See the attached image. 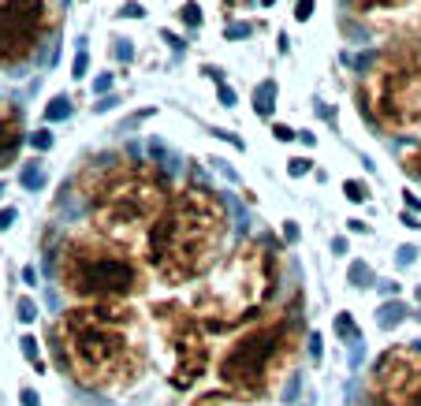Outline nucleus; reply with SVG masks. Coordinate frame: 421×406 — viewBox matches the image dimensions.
I'll use <instances>...</instances> for the list:
<instances>
[{"instance_id":"f257e3e1","label":"nucleus","mask_w":421,"mask_h":406,"mask_svg":"<svg viewBox=\"0 0 421 406\" xmlns=\"http://www.w3.org/2000/svg\"><path fill=\"white\" fill-rule=\"evenodd\" d=\"M52 354L90 392H123L145 369V336L138 313L123 302H82L49 328Z\"/></svg>"},{"instance_id":"f03ea898","label":"nucleus","mask_w":421,"mask_h":406,"mask_svg":"<svg viewBox=\"0 0 421 406\" xmlns=\"http://www.w3.org/2000/svg\"><path fill=\"white\" fill-rule=\"evenodd\" d=\"M227 238V205L209 187H183L145 232V261L164 283L205 276Z\"/></svg>"},{"instance_id":"7ed1b4c3","label":"nucleus","mask_w":421,"mask_h":406,"mask_svg":"<svg viewBox=\"0 0 421 406\" xmlns=\"http://www.w3.org/2000/svg\"><path fill=\"white\" fill-rule=\"evenodd\" d=\"M79 198L94 205V232L134 250L145 243L150 224L172 201L168 175L150 161L97 156L79 172Z\"/></svg>"},{"instance_id":"20e7f679","label":"nucleus","mask_w":421,"mask_h":406,"mask_svg":"<svg viewBox=\"0 0 421 406\" xmlns=\"http://www.w3.org/2000/svg\"><path fill=\"white\" fill-rule=\"evenodd\" d=\"M280 246L272 238H250L239 243L220 265H213L205 283L194 291V317L213 332H227L243 321H250L265 302L272 298L280 280Z\"/></svg>"},{"instance_id":"39448f33","label":"nucleus","mask_w":421,"mask_h":406,"mask_svg":"<svg viewBox=\"0 0 421 406\" xmlns=\"http://www.w3.org/2000/svg\"><path fill=\"white\" fill-rule=\"evenodd\" d=\"M60 287L82 302H123L145 291V272L134 250L97 232H75L57 250Z\"/></svg>"},{"instance_id":"423d86ee","label":"nucleus","mask_w":421,"mask_h":406,"mask_svg":"<svg viewBox=\"0 0 421 406\" xmlns=\"http://www.w3.org/2000/svg\"><path fill=\"white\" fill-rule=\"evenodd\" d=\"M302 339V321L295 309H283L276 317L261 321V325L246 328L239 339L220 354L216 362V376L232 395L243 399H261L272 392V384L283 376L291 365Z\"/></svg>"},{"instance_id":"0eeeda50","label":"nucleus","mask_w":421,"mask_h":406,"mask_svg":"<svg viewBox=\"0 0 421 406\" xmlns=\"http://www.w3.org/2000/svg\"><path fill=\"white\" fill-rule=\"evenodd\" d=\"M384 60V57H380ZM358 112L388 131H421V45L391 52L358 90Z\"/></svg>"},{"instance_id":"6e6552de","label":"nucleus","mask_w":421,"mask_h":406,"mask_svg":"<svg viewBox=\"0 0 421 406\" xmlns=\"http://www.w3.org/2000/svg\"><path fill=\"white\" fill-rule=\"evenodd\" d=\"M153 325H157L164 347H168V384L176 392H190L209 369V339L205 325L183 302H153Z\"/></svg>"},{"instance_id":"1a4fd4ad","label":"nucleus","mask_w":421,"mask_h":406,"mask_svg":"<svg viewBox=\"0 0 421 406\" xmlns=\"http://www.w3.org/2000/svg\"><path fill=\"white\" fill-rule=\"evenodd\" d=\"M369 395L377 406H421V339L384 350L373 365Z\"/></svg>"},{"instance_id":"9d476101","label":"nucleus","mask_w":421,"mask_h":406,"mask_svg":"<svg viewBox=\"0 0 421 406\" xmlns=\"http://www.w3.org/2000/svg\"><path fill=\"white\" fill-rule=\"evenodd\" d=\"M49 30L45 0H0V68H19L38 52Z\"/></svg>"},{"instance_id":"9b49d317","label":"nucleus","mask_w":421,"mask_h":406,"mask_svg":"<svg viewBox=\"0 0 421 406\" xmlns=\"http://www.w3.org/2000/svg\"><path fill=\"white\" fill-rule=\"evenodd\" d=\"M23 142H26V127H23L19 105L0 101V168H8V164L19 156Z\"/></svg>"},{"instance_id":"f8f14e48","label":"nucleus","mask_w":421,"mask_h":406,"mask_svg":"<svg viewBox=\"0 0 421 406\" xmlns=\"http://www.w3.org/2000/svg\"><path fill=\"white\" fill-rule=\"evenodd\" d=\"M276 94H280L276 79L258 82V90H254V112H258L261 119H272V112H276Z\"/></svg>"},{"instance_id":"ddd939ff","label":"nucleus","mask_w":421,"mask_h":406,"mask_svg":"<svg viewBox=\"0 0 421 406\" xmlns=\"http://www.w3.org/2000/svg\"><path fill=\"white\" fill-rule=\"evenodd\" d=\"M45 179H49V172H45V161L41 156H30V161H23V172H19V187L38 194L45 187Z\"/></svg>"},{"instance_id":"4468645a","label":"nucleus","mask_w":421,"mask_h":406,"mask_svg":"<svg viewBox=\"0 0 421 406\" xmlns=\"http://www.w3.org/2000/svg\"><path fill=\"white\" fill-rule=\"evenodd\" d=\"M407 302H399V298H388V302H380V309H377V325L384 328V332H391L396 325H402L407 321Z\"/></svg>"},{"instance_id":"2eb2a0df","label":"nucleus","mask_w":421,"mask_h":406,"mask_svg":"<svg viewBox=\"0 0 421 406\" xmlns=\"http://www.w3.org/2000/svg\"><path fill=\"white\" fill-rule=\"evenodd\" d=\"M347 283H351L354 291H369V287H377V272H373L369 261H351V269H347Z\"/></svg>"},{"instance_id":"dca6fc26","label":"nucleus","mask_w":421,"mask_h":406,"mask_svg":"<svg viewBox=\"0 0 421 406\" xmlns=\"http://www.w3.org/2000/svg\"><path fill=\"white\" fill-rule=\"evenodd\" d=\"M71 112H75V101L68 94H57L45 105V123H63V119H71Z\"/></svg>"},{"instance_id":"f3484780","label":"nucleus","mask_w":421,"mask_h":406,"mask_svg":"<svg viewBox=\"0 0 421 406\" xmlns=\"http://www.w3.org/2000/svg\"><path fill=\"white\" fill-rule=\"evenodd\" d=\"M336 336H340L347 347H358V343H362V328L354 325V317H351L347 309L336 313Z\"/></svg>"},{"instance_id":"a211bd4d","label":"nucleus","mask_w":421,"mask_h":406,"mask_svg":"<svg viewBox=\"0 0 421 406\" xmlns=\"http://www.w3.org/2000/svg\"><path fill=\"white\" fill-rule=\"evenodd\" d=\"M354 12L369 15V12H396V8H407L410 0H351Z\"/></svg>"},{"instance_id":"6ab92c4d","label":"nucleus","mask_w":421,"mask_h":406,"mask_svg":"<svg viewBox=\"0 0 421 406\" xmlns=\"http://www.w3.org/2000/svg\"><path fill=\"white\" fill-rule=\"evenodd\" d=\"M90 75V49H86V38H79V49H75V60H71V79L82 82Z\"/></svg>"},{"instance_id":"aec40b11","label":"nucleus","mask_w":421,"mask_h":406,"mask_svg":"<svg viewBox=\"0 0 421 406\" xmlns=\"http://www.w3.org/2000/svg\"><path fill=\"white\" fill-rule=\"evenodd\" d=\"M343 194H347V201H354V205H362V201H369V183L365 179H343Z\"/></svg>"},{"instance_id":"412c9836","label":"nucleus","mask_w":421,"mask_h":406,"mask_svg":"<svg viewBox=\"0 0 421 406\" xmlns=\"http://www.w3.org/2000/svg\"><path fill=\"white\" fill-rule=\"evenodd\" d=\"M19 350H23V358L38 369V373H45V362H41V354H38V336H30V332H26V336L19 339Z\"/></svg>"},{"instance_id":"4be33fe9","label":"nucleus","mask_w":421,"mask_h":406,"mask_svg":"<svg viewBox=\"0 0 421 406\" xmlns=\"http://www.w3.org/2000/svg\"><path fill=\"white\" fill-rule=\"evenodd\" d=\"M15 317H19V325H34V321H38V302H34L30 294H19V302H15Z\"/></svg>"},{"instance_id":"5701e85b","label":"nucleus","mask_w":421,"mask_h":406,"mask_svg":"<svg viewBox=\"0 0 421 406\" xmlns=\"http://www.w3.org/2000/svg\"><path fill=\"white\" fill-rule=\"evenodd\" d=\"M194 406H254V403L243 399V395H201Z\"/></svg>"},{"instance_id":"b1692460","label":"nucleus","mask_w":421,"mask_h":406,"mask_svg":"<svg viewBox=\"0 0 421 406\" xmlns=\"http://www.w3.org/2000/svg\"><path fill=\"white\" fill-rule=\"evenodd\" d=\"M26 142H30L38 153H49V150H52V142H57V134H52L49 127H38V131H30V134H26Z\"/></svg>"},{"instance_id":"393cba45","label":"nucleus","mask_w":421,"mask_h":406,"mask_svg":"<svg viewBox=\"0 0 421 406\" xmlns=\"http://www.w3.org/2000/svg\"><path fill=\"white\" fill-rule=\"evenodd\" d=\"M314 172V156H291L287 161V175L291 179H302V175Z\"/></svg>"},{"instance_id":"a878e982","label":"nucleus","mask_w":421,"mask_h":406,"mask_svg":"<svg viewBox=\"0 0 421 406\" xmlns=\"http://www.w3.org/2000/svg\"><path fill=\"white\" fill-rule=\"evenodd\" d=\"M112 52H116V60H120V63H131L134 60V41L131 38H116L112 41Z\"/></svg>"},{"instance_id":"bb28decb","label":"nucleus","mask_w":421,"mask_h":406,"mask_svg":"<svg viewBox=\"0 0 421 406\" xmlns=\"http://www.w3.org/2000/svg\"><path fill=\"white\" fill-rule=\"evenodd\" d=\"M414 261H418V246L414 243H402L396 250V265H399V269H410Z\"/></svg>"},{"instance_id":"cd10ccee","label":"nucleus","mask_w":421,"mask_h":406,"mask_svg":"<svg viewBox=\"0 0 421 406\" xmlns=\"http://www.w3.org/2000/svg\"><path fill=\"white\" fill-rule=\"evenodd\" d=\"M179 19L187 26H201V4H198V0H190V4L179 8Z\"/></svg>"},{"instance_id":"c85d7f7f","label":"nucleus","mask_w":421,"mask_h":406,"mask_svg":"<svg viewBox=\"0 0 421 406\" xmlns=\"http://www.w3.org/2000/svg\"><path fill=\"white\" fill-rule=\"evenodd\" d=\"M250 34H254L250 23H227V26H224V38H227V41H243V38H250Z\"/></svg>"},{"instance_id":"c756f323","label":"nucleus","mask_w":421,"mask_h":406,"mask_svg":"<svg viewBox=\"0 0 421 406\" xmlns=\"http://www.w3.org/2000/svg\"><path fill=\"white\" fill-rule=\"evenodd\" d=\"M402 164H407V175H410V179H418V183H421V145H418V150L410 153Z\"/></svg>"},{"instance_id":"7c9ffc66","label":"nucleus","mask_w":421,"mask_h":406,"mask_svg":"<svg viewBox=\"0 0 421 406\" xmlns=\"http://www.w3.org/2000/svg\"><path fill=\"white\" fill-rule=\"evenodd\" d=\"M272 138H276V142H295L298 131H295V127H287V123H272Z\"/></svg>"},{"instance_id":"2f4dec72","label":"nucleus","mask_w":421,"mask_h":406,"mask_svg":"<svg viewBox=\"0 0 421 406\" xmlns=\"http://www.w3.org/2000/svg\"><path fill=\"white\" fill-rule=\"evenodd\" d=\"M216 97H220L224 108H235V105H239V97H235V90L227 86V82H220V86H216Z\"/></svg>"},{"instance_id":"473e14b6","label":"nucleus","mask_w":421,"mask_h":406,"mask_svg":"<svg viewBox=\"0 0 421 406\" xmlns=\"http://www.w3.org/2000/svg\"><path fill=\"white\" fill-rule=\"evenodd\" d=\"M120 15H123V19H142V15H145V8L138 4V0H127V4L120 8Z\"/></svg>"},{"instance_id":"72a5a7b5","label":"nucleus","mask_w":421,"mask_h":406,"mask_svg":"<svg viewBox=\"0 0 421 406\" xmlns=\"http://www.w3.org/2000/svg\"><path fill=\"white\" fill-rule=\"evenodd\" d=\"M112 79H116L112 71H105V75H97V79H94V94H101V97H105L108 90H112Z\"/></svg>"},{"instance_id":"f704fd0d","label":"nucleus","mask_w":421,"mask_h":406,"mask_svg":"<svg viewBox=\"0 0 421 406\" xmlns=\"http://www.w3.org/2000/svg\"><path fill=\"white\" fill-rule=\"evenodd\" d=\"M309 15H314V0H298V4H295V19L306 23Z\"/></svg>"},{"instance_id":"c9c22d12","label":"nucleus","mask_w":421,"mask_h":406,"mask_svg":"<svg viewBox=\"0 0 421 406\" xmlns=\"http://www.w3.org/2000/svg\"><path fill=\"white\" fill-rule=\"evenodd\" d=\"M213 134H216V138H224V142H232L235 150H246V142H243L239 134H232V131H220V127H213Z\"/></svg>"},{"instance_id":"e433bc0d","label":"nucleus","mask_w":421,"mask_h":406,"mask_svg":"<svg viewBox=\"0 0 421 406\" xmlns=\"http://www.w3.org/2000/svg\"><path fill=\"white\" fill-rule=\"evenodd\" d=\"M298 224H295V220H283V243H298Z\"/></svg>"},{"instance_id":"4c0bfd02","label":"nucleus","mask_w":421,"mask_h":406,"mask_svg":"<svg viewBox=\"0 0 421 406\" xmlns=\"http://www.w3.org/2000/svg\"><path fill=\"white\" fill-rule=\"evenodd\" d=\"M309 358L321 362V332H309Z\"/></svg>"},{"instance_id":"58836bf2","label":"nucleus","mask_w":421,"mask_h":406,"mask_svg":"<svg viewBox=\"0 0 421 406\" xmlns=\"http://www.w3.org/2000/svg\"><path fill=\"white\" fill-rule=\"evenodd\" d=\"M12 224H15V209H12V205H8V209H0V235H4Z\"/></svg>"},{"instance_id":"ea45409f","label":"nucleus","mask_w":421,"mask_h":406,"mask_svg":"<svg viewBox=\"0 0 421 406\" xmlns=\"http://www.w3.org/2000/svg\"><path fill=\"white\" fill-rule=\"evenodd\" d=\"M161 38L168 41V45H172V49H176V52H183V49H187V41H183L179 34H172V30H161Z\"/></svg>"},{"instance_id":"a19ab883","label":"nucleus","mask_w":421,"mask_h":406,"mask_svg":"<svg viewBox=\"0 0 421 406\" xmlns=\"http://www.w3.org/2000/svg\"><path fill=\"white\" fill-rule=\"evenodd\" d=\"M19 403H23V406H41V399H38V392H34V387H23V392H19Z\"/></svg>"},{"instance_id":"79ce46f5","label":"nucleus","mask_w":421,"mask_h":406,"mask_svg":"<svg viewBox=\"0 0 421 406\" xmlns=\"http://www.w3.org/2000/svg\"><path fill=\"white\" fill-rule=\"evenodd\" d=\"M402 201H407V209H410V213H421V198H418L414 190H402Z\"/></svg>"},{"instance_id":"37998d69","label":"nucleus","mask_w":421,"mask_h":406,"mask_svg":"<svg viewBox=\"0 0 421 406\" xmlns=\"http://www.w3.org/2000/svg\"><path fill=\"white\" fill-rule=\"evenodd\" d=\"M347 250H351V243H347L343 235H336V238H332V254H336V257H347Z\"/></svg>"},{"instance_id":"c03bdc74","label":"nucleus","mask_w":421,"mask_h":406,"mask_svg":"<svg viewBox=\"0 0 421 406\" xmlns=\"http://www.w3.org/2000/svg\"><path fill=\"white\" fill-rule=\"evenodd\" d=\"M201 75H209V79L216 82V86H220V82H224V71L216 68V63H205V68H201Z\"/></svg>"},{"instance_id":"a18cd8bd","label":"nucleus","mask_w":421,"mask_h":406,"mask_svg":"<svg viewBox=\"0 0 421 406\" xmlns=\"http://www.w3.org/2000/svg\"><path fill=\"white\" fill-rule=\"evenodd\" d=\"M23 283H26V287L38 283V269H34V265H23Z\"/></svg>"},{"instance_id":"49530a36","label":"nucleus","mask_w":421,"mask_h":406,"mask_svg":"<svg viewBox=\"0 0 421 406\" xmlns=\"http://www.w3.org/2000/svg\"><path fill=\"white\" fill-rule=\"evenodd\" d=\"M399 220H402V224L410 227V232H418V227H421V220H418V213H410V209H407V213H402Z\"/></svg>"},{"instance_id":"de8ad7c7","label":"nucleus","mask_w":421,"mask_h":406,"mask_svg":"<svg viewBox=\"0 0 421 406\" xmlns=\"http://www.w3.org/2000/svg\"><path fill=\"white\" fill-rule=\"evenodd\" d=\"M347 227H351L354 235H369V224H365V220H347Z\"/></svg>"},{"instance_id":"09e8293b","label":"nucleus","mask_w":421,"mask_h":406,"mask_svg":"<svg viewBox=\"0 0 421 406\" xmlns=\"http://www.w3.org/2000/svg\"><path fill=\"white\" fill-rule=\"evenodd\" d=\"M298 142L306 145V150H314V145H317V134H314V131H298Z\"/></svg>"},{"instance_id":"8fccbe9b","label":"nucleus","mask_w":421,"mask_h":406,"mask_svg":"<svg viewBox=\"0 0 421 406\" xmlns=\"http://www.w3.org/2000/svg\"><path fill=\"white\" fill-rule=\"evenodd\" d=\"M112 105H116V97H101L97 105H94V112H108V108H112Z\"/></svg>"},{"instance_id":"3c124183","label":"nucleus","mask_w":421,"mask_h":406,"mask_svg":"<svg viewBox=\"0 0 421 406\" xmlns=\"http://www.w3.org/2000/svg\"><path fill=\"white\" fill-rule=\"evenodd\" d=\"M224 4H232V8H239V4H246V0H224Z\"/></svg>"},{"instance_id":"603ef678","label":"nucleus","mask_w":421,"mask_h":406,"mask_svg":"<svg viewBox=\"0 0 421 406\" xmlns=\"http://www.w3.org/2000/svg\"><path fill=\"white\" fill-rule=\"evenodd\" d=\"M261 4H265V8H272V4H276V0H261Z\"/></svg>"},{"instance_id":"864d4df0","label":"nucleus","mask_w":421,"mask_h":406,"mask_svg":"<svg viewBox=\"0 0 421 406\" xmlns=\"http://www.w3.org/2000/svg\"><path fill=\"white\" fill-rule=\"evenodd\" d=\"M0 198H4V183H0Z\"/></svg>"},{"instance_id":"5fc2aeb1","label":"nucleus","mask_w":421,"mask_h":406,"mask_svg":"<svg viewBox=\"0 0 421 406\" xmlns=\"http://www.w3.org/2000/svg\"><path fill=\"white\" fill-rule=\"evenodd\" d=\"M414 317H418V321H421V313H414Z\"/></svg>"}]
</instances>
